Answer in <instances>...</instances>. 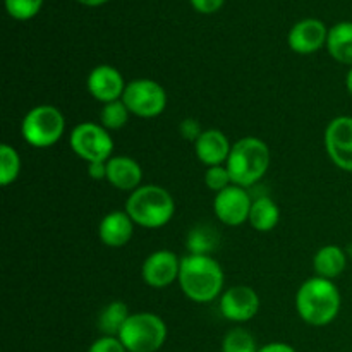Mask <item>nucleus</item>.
<instances>
[{
	"mask_svg": "<svg viewBox=\"0 0 352 352\" xmlns=\"http://www.w3.org/2000/svg\"><path fill=\"white\" fill-rule=\"evenodd\" d=\"M278 220H280V210L270 196H260V198L253 199L248 222L251 223L254 230L270 232L277 227Z\"/></svg>",
	"mask_w": 352,
	"mask_h": 352,
	"instance_id": "aec40b11",
	"label": "nucleus"
},
{
	"mask_svg": "<svg viewBox=\"0 0 352 352\" xmlns=\"http://www.w3.org/2000/svg\"><path fill=\"white\" fill-rule=\"evenodd\" d=\"M296 309L302 322L313 327H325L340 311V292L333 280L323 277L308 278L296 294Z\"/></svg>",
	"mask_w": 352,
	"mask_h": 352,
	"instance_id": "f03ea898",
	"label": "nucleus"
},
{
	"mask_svg": "<svg viewBox=\"0 0 352 352\" xmlns=\"http://www.w3.org/2000/svg\"><path fill=\"white\" fill-rule=\"evenodd\" d=\"M346 88L347 91H349V95L352 96V67L349 69V72H347L346 76Z\"/></svg>",
	"mask_w": 352,
	"mask_h": 352,
	"instance_id": "72a5a7b5",
	"label": "nucleus"
},
{
	"mask_svg": "<svg viewBox=\"0 0 352 352\" xmlns=\"http://www.w3.org/2000/svg\"><path fill=\"white\" fill-rule=\"evenodd\" d=\"M323 140L332 164L340 170L352 172V117L340 116L330 120Z\"/></svg>",
	"mask_w": 352,
	"mask_h": 352,
	"instance_id": "1a4fd4ad",
	"label": "nucleus"
},
{
	"mask_svg": "<svg viewBox=\"0 0 352 352\" xmlns=\"http://www.w3.org/2000/svg\"><path fill=\"white\" fill-rule=\"evenodd\" d=\"M88 352H127L124 344L120 342L119 337H107L103 336L102 339L95 340L89 347Z\"/></svg>",
	"mask_w": 352,
	"mask_h": 352,
	"instance_id": "cd10ccee",
	"label": "nucleus"
},
{
	"mask_svg": "<svg viewBox=\"0 0 352 352\" xmlns=\"http://www.w3.org/2000/svg\"><path fill=\"white\" fill-rule=\"evenodd\" d=\"M189 2L201 14H213L223 6V0H189Z\"/></svg>",
	"mask_w": 352,
	"mask_h": 352,
	"instance_id": "c756f323",
	"label": "nucleus"
},
{
	"mask_svg": "<svg viewBox=\"0 0 352 352\" xmlns=\"http://www.w3.org/2000/svg\"><path fill=\"white\" fill-rule=\"evenodd\" d=\"M230 148L232 144L229 143L226 134L219 129L203 131V134L195 143L196 157L205 167L226 165L230 155Z\"/></svg>",
	"mask_w": 352,
	"mask_h": 352,
	"instance_id": "2eb2a0df",
	"label": "nucleus"
},
{
	"mask_svg": "<svg viewBox=\"0 0 352 352\" xmlns=\"http://www.w3.org/2000/svg\"><path fill=\"white\" fill-rule=\"evenodd\" d=\"M134 226L136 223L127 215L126 210L107 213L98 226L100 241L109 248H124L133 237Z\"/></svg>",
	"mask_w": 352,
	"mask_h": 352,
	"instance_id": "dca6fc26",
	"label": "nucleus"
},
{
	"mask_svg": "<svg viewBox=\"0 0 352 352\" xmlns=\"http://www.w3.org/2000/svg\"><path fill=\"white\" fill-rule=\"evenodd\" d=\"M131 112L127 110L126 103L122 100H116V102L105 103L100 110V124L105 127L107 131H119L129 120Z\"/></svg>",
	"mask_w": 352,
	"mask_h": 352,
	"instance_id": "5701e85b",
	"label": "nucleus"
},
{
	"mask_svg": "<svg viewBox=\"0 0 352 352\" xmlns=\"http://www.w3.org/2000/svg\"><path fill=\"white\" fill-rule=\"evenodd\" d=\"M260 296L253 287L248 285H234L220 296L219 308L226 320L236 323H244L253 320L260 311Z\"/></svg>",
	"mask_w": 352,
	"mask_h": 352,
	"instance_id": "9b49d317",
	"label": "nucleus"
},
{
	"mask_svg": "<svg viewBox=\"0 0 352 352\" xmlns=\"http://www.w3.org/2000/svg\"><path fill=\"white\" fill-rule=\"evenodd\" d=\"M181 260L177 254L168 250H160L151 253L141 267L144 284L153 289H165L179 280Z\"/></svg>",
	"mask_w": 352,
	"mask_h": 352,
	"instance_id": "f8f14e48",
	"label": "nucleus"
},
{
	"mask_svg": "<svg viewBox=\"0 0 352 352\" xmlns=\"http://www.w3.org/2000/svg\"><path fill=\"white\" fill-rule=\"evenodd\" d=\"M222 352H258L254 337L244 329H234L222 342Z\"/></svg>",
	"mask_w": 352,
	"mask_h": 352,
	"instance_id": "b1692460",
	"label": "nucleus"
},
{
	"mask_svg": "<svg viewBox=\"0 0 352 352\" xmlns=\"http://www.w3.org/2000/svg\"><path fill=\"white\" fill-rule=\"evenodd\" d=\"M251 205H253V199L248 195L246 189L230 184L227 189L217 192L213 199V212L222 223L237 227L250 220Z\"/></svg>",
	"mask_w": 352,
	"mask_h": 352,
	"instance_id": "9d476101",
	"label": "nucleus"
},
{
	"mask_svg": "<svg viewBox=\"0 0 352 352\" xmlns=\"http://www.w3.org/2000/svg\"><path fill=\"white\" fill-rule=\"evenodd\" d=\"M65 119L54 105L33 107L21 122V136L34 148H50L64 136Z\"/></svg>",
	"mask_w": 352,
	"mask_h": 352,
	"instance_id": "423d86ee",
	"label": "nucleus"
},
{
	"mask_svg": "<svg viewBox=\"0 0 352 352\" xmlns=\"http://www.w3.org/2000/svg\"><path fill=\"white\" fill-rule=\"evenodd\" d=\"M179 133L182 134V138H184V140L196 143V140H198V138L203 134V129H201V126H199L198 120L184 119L181 122V126H179Z\"/></svg>",
	"mask_w": 352,
	"mask_h": 352,
	"instance_id": "c85d7f7f",
	"label": "nucleus"
},
{
	"mask_svg": "<svg viewBox=\"0 0 352 352\" xmlns=\"http://www.w3.org/2000/svg\"><path fill=\"white\" fill-rule=\"evenodd\" d=\"M143 170L131 157H112L107 162V182L119 191H131L140 188Z\"/></svg>",
	"mask_w": 352,
	"mask_h": 352,
	"instance_id": "f3484780",
	"label": "nucleus"
},
{
	"mask_svg": "<svg viewBox=\"0 0 352 352\" xmlns=\"http://www.w3.org/2000/svg\"><path fill=\"white\" fill-rule=\"evenodd\" d=\"M122 102L133 116L141 119H153L167 109V91L153 79H133L127 82Z\"/></svg>",
	"mask_w": 352,
	"mask_h": 352,
	"instance_id": "0eeeda50",
	"label": "nucleus"
},
{
	"mask_svg": "<svg viewBox=\"0 0 352 352\" xmlns=\"http://www.w3.org/2000/svg\"><path fill=\"white\" fill-rule=\"evenodd\" d=\"M329 30L320 19H302L292 26L289 31V47L296 54L309 55L327 45Z\"/></svg>",
	"mask_w": 352,
	"mask_h": 352,
	"instance_id": "4468645a",
	"label": "nucleus"
},
{
	"mask_svg": "<svg viewBox=\"0 0 352 352\" xmlns=\"http://www.w3.org/2000/svg\"><path fill=\"white\" fill-rule=\"evenodd\" d=\"M89 177L95 181H107V162H96V164H88Z\"/></svg>",
	"mask_w": 352,
	"mask_h": 352,
	"instance_id": "7c9ffc66",
	"label": "nucleus"
},
{
	"mask_svg": "<svg viewBox=\"0 0 352 352\" xmlns=\"http://www.w3.org/2000/svg\"><path fill=\"white\" fill-rule=\"evenodd\" d=\"M43 0H6V9L10 17L17 21H28L40 12Z\"/></svg>",
	"mask_w": 352,
	"mask_h": 352,
	"instance_id": "393cba45",
	"label": "nucleus"
},
{
	"mask_svg": "<svg viewBox=\"0 0 352 352\" xmlns=\"http://www.w3.org/2000/svg\"><path fill=\"white\" fill-rule=\"evenodd\" d=\"M72 151L88 164L109 162L112 158L113 140L102 124L81 122L71 131L69 136Z\"/></svg>",
	"mask_w": 352,
	"mask_h": 352,
	"instance_id": "6e6552de",
	"label": "nucleus"
},
{
	"mask_svg": "<svg viewBox=\"0 0 352 352\" xmlns=\"http://www.w3.org/2000/svg\"><path fill=\"white\" fill-rule=\"evenodd\" d=\"M126 213L136 226L144 229H160L174 217L175 203L170 192L162 186H140L127 198Z\"/></svg>",
	"mask_w": 352,
	"mask_h": 352,
	"instance_id": "20e7f679",
	"label": "nucleus"
},
{
	"mask_svg": "<svg viewBox=\"0 0 352 352\" xmlns=\"http://www.w3.org/2000/svg\"><path fill=\"white\" fill-rule=\"evenodd\" d=\"M347 267V256L344 253V250L336 244H329V246H323L316 251L315 258H313V268L316 272V277L333 278L339 277Z\"/></svg>",
	"mask_w": 352,
	"mask_h": 352,
	"instance_id": "a211bd4d",
	"label": "nucleus"
},
{
	"mask_svg": "<svg viewBox=\"0 0 352 352\" xmlns=\"http://www.w3.org/2000/svg\"><path fill=\"white\" fill-rule=\"evenodd\" d=\"M223 270L210 254H186L181 258L179 285L188 299L205 305L222 296Z\"/></svg>",
	"mask_w": 352,
	"mask_h": 352,
	"instance_id": "f257e3e1",
	"label": "nucleus"
},
{
	"mask_svg": "<svg viewBox=\"0 0 352 352\" xmlns=\"http://www.w3.org/2000/svg\"><path fill=\"white\" fill-rule=\"evenodd\" d=\"M205 184L206 188L212 189V191L220 192L223 189L229 188L232 184V179H230L229 170H227L226 165H215V167H206L205 172Z\"/></svg>",
	"mask_w": 352,
	"mask_h": 352,
	"instance_id": "a878e982",
	"label": "nucleus"
},
{
	"mask_svg": "<svg viewBox=\"0 0 352 352\" xmlns=\"http://www.w3.org/2000/svg\"><path fill=\"white\" fill-rule=\"evenodd\" d=\"M21 172V157L10 144H0V184L3 188L16 182Z\"/></svg>",
	"mask_w": 352,
	"mask_h": 352,
	"instance_id": "4be33fe9",
	"label": "nucleus"
},
{
	"mask_svg": "<svg viewBox=\"0 0 352 352\" xmlns=\"http://www.w3.org/2000/svg\"><path fill=\"white\" fill-rule=\"evenodd\" d=\"M129 318V309L122 301H113L103 308L98 316V329L107 337H119L124 323Z\"/></svg>",
	"mask_w": 352,
	"mask_h": 352,
	"instance_id": "412c9836",
	"label": "nucleus"
},
{
	"mask_svg": "<svg viewBox=\"0 0 352 352\" xmlns=\"http://www.w3.org/2000/svg\"><path fill=\"white\" fill-rule=\"evenodd\" d=\"M188 250L191 254H208L213 250V241L206 230L195 229L189 232Z\"/></svg>",
	"mask_w": 352,
	"mask_h": 352,
	"instance_id": "bb28decb",
	"label": "nucleus"
},
{
	"mask_svg": "<svg viewBox=\"0 0 352 352\" xmlns=\"http://www.w3.org/2000/svg\"><path fill=\"white\" fill-rule=\"evenodd\" d=\"M127 352H157L167 340V325L155 313L129 315L119 333Z\"/></svg>",
	"mask_w": 352,
	"mask_h": 352,
	"instance_id": "39448f33",
	"label": "nucleus"
},
{
	"mask_svg": "<svg viewBox=\"0 0 352 352\" xmlns=\"http://www.w3.org/2000/svg\"><path fill=\"white\" fill-rule=\"evenodd\" d=\"M258 352H296L294 347L287 346L284 342H272L263 346L261 349H258Z\"/></svg>",
	"mask_w": 352,
	"mask_h": 352,
	"instance_id": "2f4dec72",
	"label": "nucleus"
},
{
	"mask_svg": "<svg viewBox=\"0 0 352 352\" xmlns=\"http://www.w3.org/2000/svg\"><path fill=\"white\" fill-rule=\"evenodd\" d=\"M232 184L248 189L260 182L270 167V148L260 138L246 136L232 144L226 164Z\"/></svg>",
	"mask_w": 352,
	"mask_h": 352,
	"instance_id": "7ed1b4c3",
	"label": "nucleus"
},
{
	"mask_svg": "<svg viewBox=\"0 0 352 352\" xmlns=\"http://www.w3.org/2000/svg\"><path fill=\"white\" fill-rule=\"evenodd\" d=\"M127 82L124 81L122 74L112 65H96L86 79V88L89 95L95 100L102 102L103 105L116 100H122L124 91H126Z\"/></svg>",
	"mask_w": 352,
	"mask_h": 352,
	"instance_id": "ddd939ff",
	"label": "nucleus"
},
{
	"mask_svg": "<svg viewBox=\"0 0 352 352\" xmlns=\"http://www.w3.org/2000/svg\"><path fill=\"white\" fill-rule=\"evenodd\" d=\"M327 48L337 62L352 67V23L344 21L330 28Z\"/></svg>",
	"mask_w": 352,
	"mask_h": 352,
	"instance_id": "6ab92c4d",
	"label": "nucleus"
},
{
	"mask_svg": "<svg viewBox=\"0 0 352 352\" xmlns=\"http://www.w3.org/2000/svg\"><path fill=\"white\" fill-rule=\"evenodd\" d=\"M79 3H82V6H88V7H96V6H102V3H105L107 0H78Z\"/></svg>",
	"mask_w": 352,
	"mask_h": 352,
	"instance_id": "473e14b6",
	"label": "nucleus"
}]
</instances>
